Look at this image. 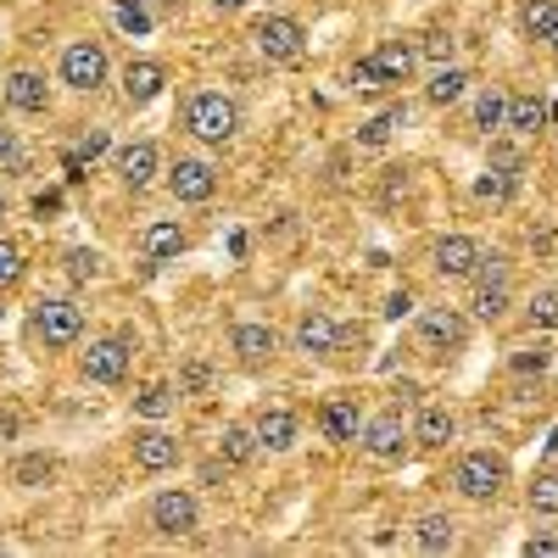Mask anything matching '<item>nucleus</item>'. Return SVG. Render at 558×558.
<instances>
[{"label": "nucleus", "mask_w": 558, "mask_h": 558, "mask_svg": "<svg viewBox=\"0 0 558 558\" xmlns=\"http://www.w3.org/2000/svg\"><path fill=\"white\" fill-rule=\"evenodd\" d=\"M470 96V73H463L458 62H441L436 73H430V84H425V101L430 107H452V101H463Z\"/></svg>", "instance_id": "nucleus-24"}, {"label": "nucleus", "mask_w": 558, "mask_h": 558, "mask_svg": "<svg viewBox=\"0 0 558 558\" xmlns=\"http://www.w3.org/2000/svg\"><path fill=\"white\" fill-rule=\"evenodd\" d=\"M7 218H12V202H7V191H0V229H7Z\"/></svg>", "instance_id": "nucleus-49"}, {"label": "nucleus", "mask_w": 558, "mask_h": 558, "mask_svg": "<svg viewBox=\"0 0 558 558\" xmlns=\"http://www.w3.org/2000/svg\"><path fill=\"white\" fill-rule=\"evenodd\" d=\"M207 386H213V368H207L202 357H191V363L179 368V397H202Z\"/></svg>", "instance_id": "nucleus-39"}, {"label": "nucleus", "mask_w": 558, "mask_h": 558, "mask_svg": "<svg viewBox=\"0 0 558 558\" xmlns=\"http://www.w3.org/2000/svg\"><path fill=\"white\" fill-rule=\"evenodd\" d=\"M347 84L357 89V96H368V101H380L386 89H391V78L380 73V62H375V57H357V62L347 68Z\"/></svg>", "instance_id": "nucleus-30"}, {"label": "nucleus", "mask_w": 558, "mask_h": 558, "mask_svg": "<svg viewBox=\"0 0 558 558\" xmlns=\"http://www.w3.org/2000/svg\"><path fill=\"white\" fill-rule=\"evenodd\" d=\"M397 129H408V107H402V101H397V107H386L380 118H368V123L357 129V146H386V140H391Z\"/></svg>", "instance_id": "nucleus-31"}, {"label": "nucleus", "mask_w": 558, "mask_h": 558, "mask_svg": "<svg viewBox=\"0 0 558 558\" xmlns=\"http://www.w3.org/2000/svg\"><path fill=\"white\" fill-rule=\"evenodd\" d=\"M12 436H17V413L7 408V413H0V441H12Z\"/></svg>", "instance_id": "nucleus-47"}, {"label": "nucleus", "mask_w": 558, "mask_h": 558, "mask_svg": "<svg viewBox=\"0 0 558 558\" xmlns=\"http://www.w3.org/2000/svg\"><path fill=\"white\" fill-rule=\"evenodd\" d=\"M112 78V62H107V45L101 39H73L62 51V84L78 89V96H96V89H107Z\"/></svg>", "instance_id": "nucleus-5"}, {"label": "nucleus", "mask_w": 558, "mask_h": 558, "mask_svg": "<svg viewBox=\"0 0 558 558\" xmlns=\"http://www.w3.org/2000/svg\"><path fill=\"white\" fill-rule=\"evenodd\" d=\"M223 475H229V463H223V458H213V463H202V486H218Z\"/></svg>", "instance_id": "nucleus-45"}, {"label": "nucleus", "mask_w": 558, "mask_h": 558, "mask_svg": "<svg viewBox=\"0 0 558 558\" xmlns=\"http://www.w3.org/2000/svg\"><path fill=\"white\" fill-rule=\"evenodd\" d=\"M252 430H257V447H263V452H291L296 436H302V425H296L291 408H263V413L252 418Z\"/></svg>", "instance_id": "nucleus-19"}, {"label": "nucleus", "mask_w": 558, "mask_h": 558, "mask_svg": "<svg viewBox=\"0 0 558 558\" xmlns=\"http://www.w3.org/2000/svg\"><path fill=\"white\" fill-rule=\"evenodd\" d=\"M553 23H558V0H525L520 7V34L525 39H547Z\"/></svg>", "instance_id": "nucleus-32"}, {"label": "nucleus", "mask_w": 558, "mask_h": 558, "mask_svg": "<svg viewBox=\"0 0 558 558\" xmlns=\"http://www.w3.org/2000/svg\"><path fill=\"white\" fill-rule=\"evenodd\" d=\"M531 553H542V558H558V536H536V542H531Z\"/></svg>", "instance_id": "nucleus-46"}, {"label": "nucleus", "mask_w": 558, "mask_h": 558, "mask_svg": "<svg viewBox=\"0 0 558 558\" xmlns=\"http://www.w3.org/2000/svg\"><path fill=\"white\" fill-rule=\"evenodd\" d=\"M101 151H107V134L96 129V134H84L78 146H73V162H84V157H101Z\"/></svg>", "instance_id": "nucleus-42"}, {"label": "nucleus", "mask_w": 558, "mask_h": 558, "mask_svg": "<svg viewBox=\"0 0 558 558\" xmlns=\"http://www.w3.org/2000/svg\"><path fill=\"white\" fill-rule=\"evenodd\" d=\"M508 196H514V173H508V168H486V173L475 179V202H492V207H502Z\"/></svg>", "instance_id": "nucleus-34"}, {"label": "nucleus", "mask_w": 558, "mask_h": 558, "mask_svg": "<svg viewBox=\"0 0 558 558\" xmlns=\"http://www.w3.org/2000/svg\"><path fill=\"white\" fill-rule=\"evenodd\" d=\"M184 134H196L202 146H229L241 134V101L223 96V89H196L184 101Z\"/></svg>", "instance_id": "nucleus-1"}, {"label": "nucleus", "mask_w": 558, "mask_h": 558, "mask_svg": "<svg viewBox=\"0 0 558 558\" xmlns=\"http://www.w3.org/2000/svg\"><path fill=\"white\" fill-rule=\"evenodd\" d=\"M129 452H134V470H146V475H168L173 463H179V441H173V436H168L162 425H146V430H134Z\"/></svg>", "instance_id": "nucleus-15"}, {"label": "nucleus", "mask_w": 558, "mask_h": 558, "mask_svg": "<svg viewBox=\"0 0 558 558\" xmlns=\"http://www.w3.org/2000/svg\"><path fill=\"white\" fill-rule=\"evenodd\" d=\"M129 352H134L129 336L89 341V347L78 352V375H84L89 386H123V375H129Z\"/></svg>", "instance_id": "nucleus-7"}, {"label": "nucleus", "mask_w": 558, "mask_h": 558, "mask_svg": "<svg viewBox=\"0 0 558 558\" xmlns=\"http://www.w3.org/2000/svg\"><path fill=\"white\" fill-rule=\"evenodd\" d=\"M452 486H458V497H470V502H492L508 486V458L502 452H463L458 470H452Z\"/></svg>", "instance_id": "nucleus-3"}, {"label": "nucleus", "mask_w": 558, "mask_h": 558, "mask_svg": "<svg viewBox=\"0 0 558 558\" xmlns=\"http://www.w3.org/2000/svg\"><path fill=\"white\" fill-rule=\"evenodd\" d=\"M418 341H425L436 357H452L470 347V318H463L458 307H425L418 313Z\"/></svg>", "instance_id": "nucleus-11"}, {"label": "nucleus", "mask_w": 558, "mask_h": 558, "mask_svg": "<svg viewBox=\"0 0 558 558\" xmlns=\"http://www.w3.org/2000/svg\"><path fill=\"white\" fill-rule=\"evenodd\" d=\"M525 313H531V330H558V286H542Z\"/></svg>", "instance_id": "nucleus-37"}, {"label": "nucleus", "mask_w": 558, "mask_h": 558, "mask_svg": "<svg viewBox=\"0 0 558 558\" xmlns=\"http://www.w3.org/2000/svg\"><path fill=\"white\" fill-rule=\"evenodd\" d=\"M184 246V229H179V218H151L146 229H140V252H146V263L157 268V263H173Z\"/></svg>", "instance_id": "nucleus-20"}, {"label": "nucleus", "mask_w": 558, "mask_h": 558, "mask_svg": "<svg viewBox=\"0 0 558 558\" xmlns=\"http://www.w3.org/2000/svg\"><path fill=\"white\" fill-rule=\"evenodd\" d=\"M481 263H486V246H481L475 235H441V241L430 246V268H436L441 279H452V286L475 279Z\"/></svg>", "instance_id": "nucleus-10"}, {"label": "nucleus", "mask_w": 558, "mask_h": 558, "mask_svg": "<svg viewBox=\"0 0 558 558\" xmlns=\"http://www.w3.org/2000/svg\"><path fill=\"white\" fill-rule=\"evenodd\" d=\"M318 425H324V436H330V441H357V430H363L357 402L352 397H330V402L318 408Z\"/></svg>", "instance_id": "nucleus-22"}, {"label": "nucleus", "mask_w": 558, "mask_h": 558, "mask_svg": "<svg viewBox=\"0 0 558 558\" xmlns=\"http://www.w3.org/2000/svg\"><path fill=\"white\" fill-rule=\"evenodd\" d=\"M514 368H520V375H531V368H547V352H542V347H536V352H520Z\"/></svg>", "instance_id": "nucleus-44"}, {"label": "nucleus", "mask_w": 558, "mask_h": 558, "mask_svg": "<svg viewBox=\"0 0 558 558\" xmlns=\"http://www.w3.org/2000/svg\"><path fill=\"white\" fill-rule=\"evenodd\" d=\"M23 246L12 241V235H0V291H12L17 286V279H23Z\"/></svg>", "instance_id": "nucleus-38"}, {"label": "nucleus", "mask_w": 558, "mask_h": 558, "mask_svg": "<svg viewBox=\"0 0 558 558\" xmlns=\"http://www.w3.org/2000/svg\"><path fill=\"white\" fill-rule=\"evenodd\" d=\"M28 330H34V341L45 352H68L84 336V307L68 302V296H39L34 313H28Z\"/></svg>", "instance_id": "nucleus-2"}, {"label": "nucleus", "mask_w": 558, "mask_h": 558, "mask_svg": "<svg viewBox=\"0 0 558 558\" xmlns=\"http://www.w3.org/2000/svg\"><path fill=\"white\" fill-rule=\"evenodd\" d=\"M408 313H413V296L408 291H391L386 296V318H408Z\"/></svg>", "instance_id": "nucleus-43"}, {"label": "nucleus", "mask_w": 558, "mask_h": 558, "mask_svg": "<svg viewBox=\"0 0 558 558\" xmlns=\"http://www.w3.org/2000/svg\"><path fill=\"white\" fill-rule=\"evenodd\" d=\"M408 430H413V447H447V441H458V418H452V408L425 402Z\"/></svg>", "instance_id": "nucleus-21"}, {"label": "nucleus", "mask_w": 558, "mask_h": 558, "mask_svg": "<svg viewBox=\"0 0 558 558\" xmlns=\"http://www.w3.org/2000/svg\"><path fill=\"white\" fill-rule=\"evenodd\" d=\"M470 286H475L470 313H475L481 324H497V318L508 313V302H514V274H508V263H502V257H486V263H481V274L470 279Z\"/></svg>", "instance_id": "nucleus-6"}, {"label": "nucleus", "mask_w": 558, "mask_h": 558, "mask_svg": "<svg viewBox=\"0 0 558 558\" xmlns=\"http://www.w3.org/2000/svg\"><path fill=\"white\" fill-rule=\"evenodd\" d=\"M168 191H173V202H184V207H202V202L218 196V168H213L207 157H179V162L168 168Z\"/></svg>", "instance_id": "nucleus-12"}, {"label": "nucleus", "mask_w": 558, "mask_h": 558, "mask_svg": "<svg viewBox=\"0 0 558 558\" xmlns=\"http://www.w3.org/2000/svg\"><path fill=\"white\" fill-rule=\"evenodd\" d=\"M470 123H475L481 134H497V129L508 123V89L486 84L481 96H475V107H470Z\"/></svg>", "instance_id": "nucleus-28"}, {"label": "nucleus", "mask_w": 558, "mask_h": 558, "mask_svg": "<svg viewBox=\"0 0 558 558\" xmlns=\"http://www.w3.org/2000/svg\"><path fill=\"white\" fill-rule=\"evenodd\" d=\"M157 173H162V151L151 146V140H129V146H118V179H123V191H146Z\"/></svg>", "instance_id": "nucleus-16"}, {"label": "nucleus", "mask_w": 558, "mask_h": 558, "mask_svg": "<svg viewBox=\"0 0 558 558\" xmlns=\"http://www.w3.org/2000/svg\"><path fill=\"white\" fill-rule=\"evenodd\" d=\"M547 51L558 57V23H553V34H547Z\"/></svg>", "instance_id": "nucleus-50"}, {"label": "nucleus", "mask_w": 558, "mask_h": 558, "mask_svg": "<svg viewBox=\"0 0 558 558\" xmlns=\"http://www.w3.org/2000/svg\"><path fill=\"white\" fill-rule=\"evenodd\" d=\"M452 51H458V39H452V34H430L425 45H418V57H430L436 68H441V62H452Z\"/></svg>", "instance_id": "nucleus-40"}, {"label": "nucleus", "mask_w": 558, "mask_h": 558, "mask_svg": "<svg viewBox=\"0 0 558 558\" xmlns=\"http://www.w3.org/2000/svg\"><path fill=\"white\" fill-rule=\"evenodd\" d=\"M368 57L380 62V73H386L391 84H408V78L418 73V45H413V39H386L380 51H368Z\"/></svg>", "instance_id": "nucleus-23"}, {"label": "nucleus", "mask_w": 558, "mask_h": 558, "mask_svg": "<svg viewBox=\"0 0 558 558\" xmlns=\"http://www.w3.org/2000/svg\"><path fill=\"white\" fill-rule=\"evenodd\" d=\"M357 441H363V452H368V458L397 463V458L413 447V430H408L402 408H386V413H375V418H368V425L357 430Z\"/></svg>", "instance_id": "nucleus-8"}, {"label": "nucleus", "mask_w": 558, "mask_h": 558, "mask_svg": "<svg viewBox=\"0 0 558 558\" xmlns=\"http://www.w3.org/2000/svg\"><path fill=\"white\" fill-rule=\"evenodd\" d=\"M151 531L162 542H184V536H196L202 531V502L196 492H184V486H168L151 497Z\"/></svg>", "instance_id": "nucleus-4"}, {"label": "nucleus", "mask_w": 558, "mask_h": 558, "mask_svg": "<svg viewBox=\"0 0 558 558\" xmlns=\"http://www.w3.org/2000/svg\"><path fill=\"white\" fill-rule=\"evenodd\" d=\"M229 352H235L246 368H268L279 357V330H274V324H235Z\"/></svg>", "instance_id": "nucleus-17"}, {"label": "nucleus", "mask_w": 558, "mask_h": 558, "mask_svg": "<svg viewBox=\"0 0 558 558\" xmlns=\"http://www.w3.org/2000/svg\"><path fill=\"white\" fill-rule=\"evenodd\" d=\"M525 502H531V514H558V470H542L525 486Z\"/></svg>", "instance_id": "nucleus-35"}, {"label": "nucleus", "mask_w": 558, "mask_h": 558, "mask_svg": "<svg viewBox=\"0 0 558 558\" xmlns=\"http://www.w3.org/2000/svg\"><path fill=\"white\" fill-rule=\"evenodd\" d=\"M0 168H23V146H17V129L0 123Z\"/></svg>", "instance_id": "nucleus-41"}, {"label": "nucleus", "mask_w": 558, "mask_h": 558, "mask_svg": "<svg viewBox=\"0 0 558 558\" xmlns=\"http://www.w3.org/2000/svg\"><path fill=\"white\" fill-rule=\"evenodd\" d=\"M207 7H213V12H241L246 0H207Z\"/></svg>", "instance_id": "nucleus-48"}, {"label": "nucleus", "mask_w": 558, "mask_h": 558, "mask_svg": "<svg viewBox=\"0 0 558 558\" xmlns=\"http://www.w3.org/2000/svg\"><path fill=\"white\" fill-rule=\"evenodd\" d=\"M296 352L302 357H336L341 352V324L330 318V313H324V307H307L302 318H296Z\"/></svg>", "instance_id": "nucleus-13"}, {"label": "nucleus", "mask_w": 558, "mask_h": 558, "mask_svg": "<svg viewBox=\"0 0 558 558\" xmlns=\"http://www.w3.org/2000/svg\"><path fill=\"white\" fill-rule=\"evenodd\" d=\"M57 475V458H45V452H28V458H17V470H12V481L17 486H45V481H51Z\"/></svg>", "instance_id": "nucleus-36"}, {"label": "nucleus", "mask_w": 558, "mask_h": 558, "mask_svg": "<svg viewBox=\"0 0 558 558\" xmlns=\"http://www.w3.org/2000/svg\"><path fill=\"white\" fill-rule=\"evenodd\" d=\"M118 84H123V101H129V107H146V101H157V96H162L168 68H162V62H151V57H134V62L118 73Z\"/></svg>", "instance_id": "nucleus-18"}, {"label": "nucleus", "mask_w": 558, "mask_h": 558, "mask_svg": "<svg viewBox=\"0 0 558 558\" xmlns=\"http://www.w3.org/2000/svg\"><path fill=\"white\" fill-rule=\"evenodd\" d=\"M0 89H7V107L23 112V118L51 112V84H45V73H34V68H12Z\"/></svg>", "instance_id": "nucleus-14"}, {"label": "nucleus", "mask_w": 558, "mask_h": 558, "mask_svg": "<svg viewBox=\"0 0 558 558\" xmlns=\"http://www.w3.org/2000/svg\"><path fill=\"white\" fill-rule=\"evenodd\" d=\"M252 39H257V51L268 57V62H302V51H307V28L296 23V17H257L252 23Z\"/></svg>", "instance_id": "nucleus-9"}, {"label": "nucleus", "mask_w": 558, "mask_h": 558, "mask_svg": "<svg viewBox=\"0 0 558 558\" xmlns=\"http://www.w3.org/2000/svg\"><path fill=\"white\" fill-rule=\"evenodd\" d=\"M257 452H263V447H257V430H252V425H223V436H218V458L229 463V470H246Z\"/></svg>", "instance_id": "nucleus-27"}, {"label": "nucleus", "mask_w": 558, "mask_h": 558, "mask_svg": "<svg viewBox=\"0 0 558 558\" xmlns=\"http://www.w3.org/2000/svg\"><path fill=\"white\" fill-rule=\"evenodd\" d=\"M62 274L73 279V286H96V279H101V252L96 246H73L62 257Z\"/></svg>", "instance_id": "nucleus-33"}, {"label": "nucleus", "mask_w": 558, "mask_h": 558, "mask_svg": "<svg viewBox=\"0 0 558 558\" xmlns=\"http://www.w3.org/2000/svg\"><path fill=\"white\" fill-rule=\"evenodd\" d=\"M413 547L418 553H452L458 547V520L452 514H425L413 525Z\"/></svg>", "instance_id": "nucleus-25"}, {"label": "nucleus", "mask_w": 558, "mask_h": 558, "mask_svg": "<svg viewBox=\"0 0 558 558\" xmlns=\"http://www.w3.org/2000/svg\"><path fill=\"white\" fill-rule=\"evenodd\" d=\"M173 408H179V386H168V380H151V386L134 391V413L140 418H168Z\"/></svg>", "instance_id": "nucleus-29"}, {"label": "nucleus", "mask_w": 558, "mask_h": 558, "mask_svg": "<svg viewBox=\"0 0 558 558\" xmlns=\"http://www.w3.org/2000/svg\"><path fill=\"white\" fill-rule=\"evenodd\" d=\"M547 101L536 96V89H520V96H508V123L502 129H514V134H536L542 123H547Z\"/></svg>", "instance_id": "nucleus-26"}]
</instances>
